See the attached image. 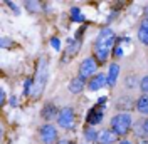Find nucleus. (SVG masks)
Returning a JSON list of instances; mask_svg holds the SVG:
<instances>
[{
	"label": "nucleus",
	"mask_w": 148,
	"mask_h": 144,
	"mask_svg": "<svg viewBox=\"0 0 148 144\" xmlns=\"http://www.w3.org/2000/svg\"><path fill=\"white\" fill-rule=\"evenodd\" d=\"M47 81H49V62H47L46 55H42L39 59L36 77H34V90H32V97L34 99H39L42 96V92H44V89L47 86Z\"/></svg>",
	"instance_id": "f257e3e1"
},
{
	"label": "nucleus",
	"mask_w": 148,
	"mask_h": 144,
	"mask_svg": "<svg viewBox=\"0 0 148 144\" xmlns=\"http://www.w3.org/2000/svg\"><path fill=\"white\" fill-rule=\"evenodd\" d=\"M133 116L130 112H118L111 117L110 121V129L118 136V137H126L131 132V127H133Z\"/></svg>",
	"instance_id": "f03ea898"
},
{
	"label": "nucleus",
	"mask_w": 148,
	"mask_h": 144,
	"mask_svg": "<svg viewBox=\"0 0 148 144\" xmlns=\"http://www.w3.org/2000/svg\"><path fill=\"white\" fill-rule=\"evenodd\" d=\"M56 122L61 129H66V131L74 129V126H76V112H74V109L71 106L62 107L59 111V116L56 119Z\"/></svg>",
	"instance_id": "7ed1b4c3"
},
{
	"label": "nucleus",
	"mask_w": 148,
	"mask_h": 144,
	"mask_svg": "<svg viewBox=\"0 0 148 144\" xmlns=\"http://www.w3.org/2000/svg\"><path fill=\"white\" fill-rule=\"evenodd\" d=\"M39 141L40 144H57L59 134L52 122H44L42 126H39Z\"/></svg>",
	"instance_id": "20e7f679"
},
{
	"label": "nucleus",
	"mask_w": 148,
	"mask_h": 144,
	"mask_svg": "<svg viewBox=\"0 0 148 144\" xmlns=\"http://www.w3.org/2000/svg\"><path fill=\"white\" fill-rule=\"evenodd\" d=\"M116 45V35L110 27H104L98 32L96 40H94V47H110L113 49Z\"/></svg>",
	"instance_id": "39448f33"
},
{
	"label": "nucleus",
	"mask_w": 148,
	"mask_h": 144,
	"mask_svg": "<svg viewBox=\"0 0 148 144\" xmlns=\"http://www.w3.org/2000/svg\"><path fill=\"white\" fill-rule=\"evenodd\" d=\"M98 65L99 64L96 62V59L94 57H86L83 62L79 64V75L83 77V79H86V81H89L92 75H96L98 74Z\"/></svg>",
	"instance_id": "423d86ee"
},
{
	"label": "nucleus",
	"mask_w": 148,
	"mask_h": 144,
	"mask_svg": "<svg viewBox=\"0 0 148 144\" xmlns=\"http://www.w3.org/2000/svg\"><path fill=\"white\" fill-rule=\"evenodd\" d=\"M104 86H108V75L104 72H98L96 75H92L88 81V90H91V92L101 90Z\"/></svg>",
	"instance_id": "0eeeda50"
},
{
	"label": "nucleus",
	"mask_w": 148,
	"mask_h": 144,
	"mask_svg": "<svg viewBox=\"0 0 148 144\" xmlns=\"http://www.w3.org/2000/svg\"><path fill=\"white\" fill-rule=\"evenodd\" d=\"M103 117H104V107H99V106H94L92 109H89L88 116H86V122L88 126H98L99 122H103Z\"/></svg>",
	"instance_id": "6e6552de"
},
{
	"label": "nucleus",
	"mask_w": 148,
	"mask_h": 144,
	"mask_svg": "<svg viewBox=\"0 0 148 144\" xmlns=\"http://www.w3.org/2000/svg\"><path fill=\"white\" fill-rule=\"evenodd\" d=\"M59 111L61 109H57L54 102H46L42 109H40V117L46 121V122H52V119H57L59 116Z\"/></svg>",
	"instance_id": "1a4fd4ad"
},
{
	"label": "nucleus",
	"mask_w": 148,
	"mask_h": 144,
	"mask_svg": "<svg viewBox=\"0 0 148 144\" xmlns=\"http://www.w3.org/2000/svg\"><path fill=\"white\" fill-rule=\"evenodd\" d=\"M88 87V81L86 79H83L81 75H76V77H73L71 81H69V84H67V90L71 92V94H81L84 89Z\"/></svg>",
	"instance_id": "9d476101"
},
{
	"label": "nucleus",
	"mask_w": 148,
	"mask_h": 144,
	"mask_svg": "<svg viewBox=\"0 0 148 144\" xmlns=\"http://www.w3.org/2000/svg\"><path fill=\"white\" fill-rule=\"evenodd\" d=\"M135 104H136V101L133 99L131 96H120L116 102H114V107L118 109L120 112H130L131 109L135 107Z\"/></svg>",
	"instance_id": "9b49d317"
},
{
	"label": "nucleus",
	"mask_w": 148,
	"mask_h": 144,
	"mask_svg": "<svg viewBox=\"0 0 148 144\" xmlns=\"http://www.w3.org/2000/svg\"><path fill=\"white\" fill-rule=\"evenodd\" d=\"M120 72H121L120 64H116V62H111L110 64L108 72H106V75H108V86H110V87H114V86H116L118 77H120Z\"/></svg>",
	"instance_id": "f8f14e48"
},
{
	"label": "nucleus",
	"mask_w": 148,
	"mask_h": 144,
	"mask_svg": "<svg viewBox=\"0 0 148 144\" xmlns=\"http://www.w3.org/2000/svg\"><path fill=\"white\" fill-rule=\"evenodd\" d=\"M118 139H120V137H118V136L114 134L110 127H108V129H101V131H99V136H98V144H114Z\"/></svg>",
	"instance_id": "ddd939ff"
},
{
	"label": "nucleus",
	"mask_w": 148,
	"mask_h": 144,
	"mask_svg": "<svg viewBox=\"0 0 148 144\" xmlns=\"http://www.w3.org/2000/svg\"><path fill=\"white\" fill-rule=\"evenodd\" d=\"M136 37H138V40L141 44L148 47V18H143V20H141V24L138 25Z\"/></svg>",
	"instance_id": "4468645a"
},
{
	"label": "nucleus",
	"mask_w": 148,
	"mask_h": 144,
	"mask_svg": "<svg viewBox=\"0 0 148 144\" xmlns=\"http://www.w3.org/2000/svg\"><path fill=\"white\" fill-rule=\"evenodd\" d=\"M110 52H111L110 47H94V55L92 57L96 59L98 64H106L108 57H110Z\"/></svg>",
	"instance_id": "2eb2a0df"
},
{
	"label": "nucleus",
	"mask_w": 148,
	"mask_h": 144,
	"mask_svg": "<svg viewBox=\"0 0 148 144\" xmlns=\"http://www.w3.org/2000/svg\"><path fill=\"white\" fill-rule=\"evenodd\" d=\"M135 109L138 111L141 116L148 117V96L141 94L138 99H136V104H135Z\"/></svg>",
	"instance_id": "dca6fc26"
},
{
	"label": "nucleus",
	"mask_w": 148,
	"mask_h": 144,
	"mask_svg": "<svg viewBox=\"0 0 148 144\" xmlns=\"http://www.w3.org/2000/svg\"><path fill=\"white\" fill-rule=\"evenodd\" d=\"M84 139H86V143H98V136H99V131L98 129H94L92 126H88L84 129Z\"/></svg>",
	"instance_id": "f3484780"
},
{
	"label": "nucleus",
	"mask_w": 148,
	"mask_h": 144,
	"mask_svg": "<svg viewBox=\"0 0 148 144\" xmlns=\"http://www.w3.org/2000/svg\"><path fill=\"white\" fill-rule=\"evenodd\" d=\"M69 17H71V20L76 22V24H83L84 20H86L79 7H71V10H69Z\"/></svg>",
	"instance_id": "a211bd4d"
},
{
	"label": "nucleus",
	"mask_w": 148,
	"mask_h": 144,
	"mask_svg": "<svg viewBox=\"0 0 148 144\" xmlns=\"http://www.w3.org/2000/svg\"><path fill=\"white\" fill-rule=\"evenodd\" d=\"M24 7H25V10L30 12V14H39V12L42 10V3H39L36 0H27V2L24 3Z\"/></svg>",
	"instance_id": "6ab92c4d"
},
{
	"label": "nucleus",
	"mask_w": 148,
	"mask_h": 144,
	"mask_svg": "<svg viewBox=\"0 0 148 144\" xmlns=\"http://www.w3.org/2000/svg\"><path fill=\"white\" fill-rule=\"evenodd\" d=\"M79 47H81V40H76V39H69L67 40V54L69 55H74L77 50H79Z\"/></svg>",
	"instance_id": "aec40b11"
},
{
	"label": "nucleus",
	"mask_w": 148,
	"mask_h": 144,
	"mask_svg": "<svg viewBox=\"0 0 148 144\" xmlns=\"http://www.w3.org/2000/svg\"><path fill=\"white\" fill-rule=\"evenodd\" d=\"M32 90H34V79H27L24 82V90H22V96L27 97V96H32Z\"/></svg>",
	"instance_id": "412c9836"
},
{
	"label": "nucleus",
	"mask_w": 148,
	"mask_h": 144,
	"mask_svg": "<svg viewBox=\"0 0 148 144\" xmlns=\"http://www.w3.org/2000/svg\"><path fill=\"white\" fill-rule=\"evenodd\" d=\"M138 86H140V90H141V94L148 96V75H143V77L140 79Z\"/></svg>",
	"instance_id": "4be33fe9"
},
{
	"label": "nucleus",
	"mask_w": 148,
	"mask_h": 144,
	"mask_svg": "<svg viewBox=\"0 0 148 144\" xmlns=\"http://www.w3.org/2000/svg\"><path fill=\"white\" fill-rule=\"evenodd\" d=\"M140 124H141V132H143V137L148 139V117H143V119L140 121Z\"/></svg>",
	"instance_id": "5701e85b"
},
{
	"label": "nucleus",
	"mask_w": 148,
	"mask_h": 144,
	"mask_svg": "<svg viewBox=\"0 0 148 144\" xmlns=\"http://www.w3.org/2000/svg\"><path fill=\"white\" fill-rule=\"evenodd\" d=\"M113 57H123V47H121L120 42H116V45L113 47Z\"/></svg>",
	"instance_id": "b1692460"
},
{
	"label": "nucleus",
	"mask_w": 148,
	"mask_h": 144,
	"mask_svg": "<svg viewBox=\"0 0 148 144\" xmlns=\"http://www.w3.org/2000/svg\"><path fill=\"white\" fill-rule=\"evenodd\" d=\"M51 45H52L54 50L59 52V50H61V40H59V37H52V39H51Z\"/></svg>",
	"instance_id": "393cba45"
},
{
	"label": "nucleus",
	"mask_w": 148,
	"mask_h": 144,
	"mask_svg": "<svg viewBox=\"0 0 148 144\" xmlns=\"http://www.w3.org/2000/svg\"><path fill=\"white\" fill-rule=\"evenodd\" d=\"M7 7H10V10H12L15 15H18V14H20V9L17 7V3H15V2H7Z\"/></svg>",
	"instance_id": "a878e982"
},
{
	"label": "nucleus",
	"mask_w": 148,
	"mask_h": 144,
	"mask_svg": "<svg viewBox=\"0 0 148 144\" xmlns=\"http://www.w3.org/2000/svg\"><path fill=\"white\" fill-rule=\"evenodd\" d=\"M9 45H12V40L7 37H2V49H7Z\"/></svg>",
	"instance_id": "bb28decb"
},
{
	"label": "nucleus",
	"mask_w": 148,
	"mask_h": 144,
	"mask_svg": "<svg viewBox=\"0 0 148 144\" xmlns=\"http://www.w3.org/2000/svg\"><path fill=\"white\" fill-rule=\"evenodd\" d=\"M106 102H108V97H106V96H103V97H99V99H98V104H96V106L104 107V106H106Z\"/></svg>",
	"instance_id": "cd10ccee"
},
{
	"label": "nucleus",
	"mask_w": 148,
	"mask_h": 144,
	"mask_svg": "<svg viewBox=\"0 0 148 144\" xmlns=\"http://www.w3.org/2000/svg\"><path fill=\"white\" fill-rule=\"evenodd\" d=\"M9 104L12 106V107H15V106H17V97H15V96H12L10 101H9Z\"/></svg>",
	"instance_id": "c85d7f7f"
},
{
	"label": "nucleus",
	"mask_w": 148,
	"mask_h": 144,
	"mask_svg": "<svg viewBox=\"0 0 148 144\" xmlns=\"http://www.w3.org/2000/svg\"><path fill=\"white\" fill-rule=\"evenodd\" d=\"M5 99H7L5 92H3V90H0V102H2V104H5Z\"/></svg>",
	"instance_id": "c756f323"
},
{
	"label": "nucleus",
	"mask_w": 148,
	"mask_h": 144,
	"mask_svg": "<svg viewBox=\"0 0 148 144\" xmlns=\"http://www.w3.org/2000/svg\"><path fill=\"white\" fill-rule=\"evenodd\" d=\"M57 144H74V143H73V141H69V139H59Z\"/></svg>",
	"instance_id": "7c9ffc66"
},
{
	"label": "nucleus",
	"mask_w": 148,
	"mask_h": 144,
	"mask_svg": "<svg viewBox=\"0 0 148 144\" xmlns=\"http://www.w3.org/2000/svg\"><path fill=\"white\" fill-rule=\"evenodd\" d=\"M118 144H135V143H133V141H130V139H121Z\"/></svg>",
	"instance_id": "2f4dec72"
},
{
	"label": "nucleus",
	"mask_w": 148,
	"mask_h": 144,
	"mask_svg": "<svg viewBox=\"0 0 148 144\" xmlns=\"http://www.w3.org/2000/svg\"><path fill=\"white\" fill-rule=\"evenodd\" d=\"M138 144H148V139H141V141H140Z\"/></svg>",
	"instance_id": "473e14b6"
},
{
	"label": "nucleus",
	"mask_w": 148,
	"mask_h": 144,
	"mask_svg": "<svg viewBox=\"0 0 148 144\" xmlns=\"http://www.w3.org/2000/svg\"><path fill=\"white\" fill-rule=\"evenodd\" d=\"M143 12H145V15H147V18H148V5L145 7V9H143Z\"/></svg>",
	"instance_id": "72a5a7b5"
}]
</instances>
